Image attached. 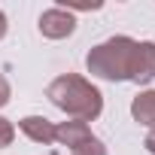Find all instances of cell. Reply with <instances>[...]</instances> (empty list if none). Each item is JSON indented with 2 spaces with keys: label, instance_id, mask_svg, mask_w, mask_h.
I'll return each instance as SVG.
<instances>
[{
  "label": "cell",
  "instance_id": "obj_1",
  "mask_svg": "<svg viewBox=\"0 0 155 155\" xmlns=\"http://www.w3.org/2000/svg\"><path fill=\"white\" fill-rule=\"evenodd\" d=\"M46 97L52 101V107H58L64 116L76 119V122H94L104 113V94L101 88L85 79L79 73H61L49 82Z\"/></svg>",
  "mask_w": 155,
  "mask_h": 155
},
{
  "label": "cell",
  "instance_id": "obj_2",
  "mask_svg": "<svg viewBox=\"0 0 155 155\" xmlns=\"http://www.w3.org/2000/svg\"><path fill=\"white\" fill-rule=\"evenodd\" d=\"M134 58H137V40L131 37H110L97 43L85 55V67L91 76L107 82H131L134 73Z\"/></svg>",
  "mask_w": 155,
  "mask_h": 155
},
{
  "label": "cell",
  "instance_id": "obj_3",
  "mask_svg": "<svg viewBox=\"0 0 155 155\" xmlns=\"http://www.w3.org/2000/svg\"><path fill=\"white\" fill-rule=\"evenodd\" d=\"M37 28H40V34H43L46 40H67V37L76 31V15H73V9L52 6V9H46V12L40 15Z\"/></svg>",
  "mask_w": 155,
  "mask_h": 155
},
{
  "label": "cell",
  "instance_id": "obj_4",
  "mask_svg": "<svg viewBox=\"0 0 155 155\" xmlns=\"http://www.w3.org/2000/svg\"><path fill=\"white\" fill-rule=\"evenodd\" d=\"M152 79H155V43L152 40H143V43H137V58H134L131 82L149 85Z\"/></svg>",
  "mask_w": 155,
  "mask_h": 155
},
{
  "label": "cell",
  "instance_id": "obj_5",
  "mask_svg": "<svg viewBox=\"0 0 155 155\" xmlns=\"http://www.w3.org/2000/svg\"><path fill=\"white\" fill-rule=\"evenodd\" d=\"M18 131L28 140H34V143H43V146L55 143V122H49L46 116H25V119H18Z\"/></svg>",
  "mask_w": 155,
  "mask_h": 155
},
{
  "label": "cell",
  "instance_id": "obj_6",
  "mask_svg": "<svg viewBox=\"0 0 155 155\" xmlns=\"http://www.w3.org/2000/svg\"><path fill=\"white\" fill-rule=\"evenodd\" d=\"M131 116H134V122H140L143 128L155 131V88H146V91H140V94L131 101Z\"/></svg>",
  "mask_w": 155,
  "mask_h": 155
},
{
  "label": "cell",
  "instance_id": "obj_7",
  "mask_svg": "<svg viewBox=\"0 0 155 155\" xmlns=\"http://www.w3.org/2000/svg\"><path fill=\"white\" fill-rule=\"evenodd\" d=\"M91 137V128L85 125V122H76V119H70V122H58L55 125V140L58 143H64V146H79L82 140H88Z\"/></svg>",
  "mask_w": 155,
  "mask_h": 155
},
{
  "label": "cell",
  "instance_id": "obj_8",
  "mask_svg": "<svg viewBox=\"0 0 155 155\" xmlns=\"http://www.w3.org/2000/svg\"><path fill=\"white\" fill-rule=\"evenodd\" d=\"M70 155H107V143L101 140V137H88V140H82L79 146H73L70 149Z\"/></svg>",
  "mask_w": 155,
  "mask_h": 155
},
{
  "label": "cell",
  "instance_id": "obj_9",
  "mask_svg": "<svg viewBox=\"0 0 155 155\" xmlns=\"http://www.w3.org/2000/svg\"><path fill=\"white\" fill-rule=\"evenodd\" d=\"M12 140H15V125H12L9 119H3V116H0V149L12 146Z\"/></svg>",
  "mask_w": 155,
  "mask_h": 155
},
{
  "label": "cell",
  "instance_id": "obj_10",
  "mask_svg": "<svg viewBox=\"0 0 155 155\" xmlns=\"http://www.w3.org/2000/svg\"><path fill=\"white\" fill-rule=\"evenodd\" d=\"M9 97H12V85H9L6 76L0 73V107H6V104H9Z\"/></svg>",
  "mask_w": 155,
  "mask_h": 155
},
{
  "label": "cell",
  "instance_id": "obj_11",
  "mask_svg": "<svg viewBox=\"0 0 155 155\" xmlns=\"http://www.w3.org/2000/svg\"><path fill=\"white\" fill-rule=\"evenodd\" d=\"M143 146H146V152H152V155H155V131H149V134H146Z\"/></svg>",
  "mask_w": 155,
  "mask_h": 155
},
{
  "label": "cell",
  "instance_id": "obj_12",
  "mask_svg": "<svg viewBox=\"0 0 155 155\" xmlns=\"http://www.w3.org/2000/svg\"><path fill=\"white\" fill-rule=\"evenodd\" d=\"M6 31H9V21H6V15H3V9H0V40L6 37Z\"/></svg>",
  "mask_w": 155,
  "mask_h": 155
}]
</instances>
